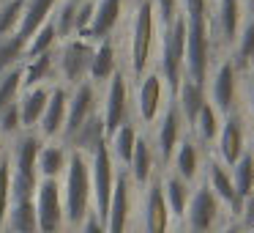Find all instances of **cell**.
I'll return each mask as SVG.
<instances>
[{
  "label": "cell",
  "instance_id": "6da1fadb",
  "mask_svg": "<svg viewBox=\"0 0 254 233\" xmlns=\"http://www.w3.org/2000/svg\"><path fill=\"white\" fill-rule=\"evenodd\" d=\"M159 44V17L153 0H134L128 22V69L131 80H142L150 72V58Z\"/></svg>",
  "mask_w": 254,
  "mask_h": 233
},
{
  "label": "cell",
  "instance_id": "7a4b0ae2",
  "mask_svg": "<svg viewBox=\"0 0 254 233\" xmlns=\"http://www.w3.org/2000/svg\"><path fill=\"white\" fill-rule=\"evenodd\" d=\"M66 195V217L71 225H82L85 217L90 214V200H93V187H90V156L82 151H68L66 162V187L61 189Z\"/></svg>",
  "mask_w": 254,
  "mask_h": 233
},
{
  "label": "cell",
  "instance_id": "3957f363",
  "mask_svg": "<svg viewBox=\"0 0 254 233\" xmlns=\"http://www.w3.org/2000/svg\"><path fill=\"white\" fill-rule=\"evenodd\" d=\"M161 58H159V74L164 85L170 88L172 99H175L178 88L183 83V61H186V17L178 11L167 28H161Z\"/></svg>",
  "mask_w": 254,
  "mask_h": 233
},
{
  "label": "cell",
  "instance_id": "277c9868",
  "mask_svg": "<svg viewBox=\"0 0 254 233\" xmlns=\"http://www.w3.org/2000/svg\"><path fill=\"white\" fill-rule=\"evenodd\" d=\"M115 156L110 151V143H99L96 151L90 154V187H93V203H96V217L101 222H107L110 214V200H112V189H115Z\"/></svg>",
  "mask_w": 254,
  "mask_h": 233
},
{
  "label": "cell",
  "instance_id": "5b68a950",
  "mask_svg": "<svg viewBox=\"0 0 254 233\" xmlns=\"http://www.w3.org/2000/svg\"><path fill=\"white\" fill-rule=\"evenodd\" d=\"M241 25H243L241 0H216V3H210L208 30H210L213 47L232 50L235 41H238V33H241Z\"/></svg>",
  "mask_w": 254,
  "mask_h": 233
},
{
  "label": "cell",
  "instance_id": "8992f818",
  "mask_svg": "<svg viewBox=\"0 0 254 233\" xmlns=\"http://www.w3.org/2000/svg\"><path fill=\"white\" fill-rule=\"evenodd\" d=\"M93 41L88 39H68L55 52V66L63 77V85H79L88 80L90 61H93Z\"/></svg>",
  "mask_w": 254,
  "mask_h": 233
},
{
  "label": "cell",
  "instance_id": "52a82bcc",
  "mask_svg": "<svg viewBox=\"0 0 254 233\" xmlns=\"http://www.w3.org/2000/svg\"><path fill=\"white\" fill-rule=\"evenodd\" d=\"M235 99H238V69L232 63V58H224L208 77V102L221 118H227L235 113Z\"/></svg>",
  "mask_w": 254,
  "mask_h": 233
},
{
  "label": "cell",
  "instance_id": "ba28073f",
  "mask_svg": "<svg viewBox=\"0 0 254 233\" xmlns=\"http://www.w3.org/2000/svg\"><path fill=\"white\" fill-rule=\"evenodd\" d=\"M183 217H186V225L191 233H213L221 222V200L202 181L189 198V209Z\"/></svg>",
  "mask_w": 254,
  "mask_h": 233
},
{
  "label": "cell",
  "instance_id": "9c48e42d",
  "mask_svg": "<svg viewBox=\"0 0 254 233\" xmlns=\"http://www.w3.org/2000/svg\"><path fill=\"white\" fill-rule=\"evenodd\" d=\"M101 121H104L107 143H110L112 134H115L123 123H128V80H126V74H123V72H115V74H112V80L107 83Z\"/></svg>",
  "mask_w": 254,
  "mask_h": 233
},
{
  "label": "cell",
  "instance_id": "30bf717a",
  "mask_svg": "<svg viewBox=\"0 0 254 233\" xmlns=\"http://www.w3.org/2000/svg\"><path fill=\"white\" fill-rule=\"evenodd\" d=\"M36 217H39V233H61L63 192L55 178H39V187H36Z\"/></svg>",
  "mask_w": 254,
  "mask_h": 233
},
{
  "label": "cell",
  "instance_id": "8fae6325",
  "mask_svg": "<svg viewBox=\"0 0 254 233\" xmlns=\"http://www.w3.org/2000/svg\"><path fill=\"white\" fill-rule=\"evenodd\" d=\"M183 118H181V110H178L175 99H172V105H167L164 116H161V123H159V132H156V145L153 151L159 154V162L161 165H170L172 156H175L178 145H181L183 140Z\"/></svg>",
  "mask_w": 254,
  "mask_h": 233
},
{
  "label": "cell",
  "instance_id": "7c38bea8",
  "mask_svg": "<svg viewBox=\"0 0 254 233\" xmlns=\"http://www.w3.org/2000/svg\"><path fill=\"white\" fill-rule=\"evenodd\" d=\"M219 156L224 167H235V162L241 159L249 151L246 145V123H243L241 116H227L221 118V132H219Z\"/></svg>",
  "mask_w": 254,
  "mask_h": 233
},
{
  "label": "cell",
  "instance_id": "4fadbf2b",
  "mask_svg": "<svg viewBox=\"0 0 254 233\" xmlns=\"http://www.w3.org/2000/svg\"><path fill=\"white\" fill-rule=\"evenodd\" d=\"M96 116V85L90 80L74 85V94L68 96V113H66V126H63V137H71L88 118Z\"/></svg>",
  "mask_w": 254,
  "mask_h": 233
},
{
  "label": "cell",
  "instance_id": "5bb4252c",
  "mask_svg": "<svg viewBox=\"0 0 254 233\" xmlns=\"http://www.w3.org/2000/svg\"><path fill=\"white\" fill-rule=\"evenodd\" d=\"M66 113H68V88L63 83H58L55 88H50V102H47V110L39 121V137L52 140L58 134H63Z\"/></svg>",
  "mask_w": 254,
  "mask_h": 233
},
{
  "label": "cell",
  "instance_id": "9a60e30c",
  "mask_svg": "<svg viewBox=\"0 0 254 233\" xmlns=\"http://www.w3.org/2000/svg\"><path fill=\"white\" fill-rule=\"evenodd\" d=\"M123 3L126 0H93V22H90V41L93 44L112 39L115 28L123 19Z\"/></svg>",
  "mask_w": 254,
  "mask_h": 233
},
{
  "label": "cell",
  "instance_id": "2e32d148",
  "mask_svg": "<svg viewBox=\"0 0 254 233\" xmlns=\"http://www.w3.org/2000/svg\"><path fill=\"white\" fill-rule=\"evenodd\" d=\"M161 102H164V80L159 72H148L139 80L137 88V110L145 123H153L161 113Z\"/></svg>",
  "mask_w": 254,
  "mask_h": 233
},
{
  "label": "cell",
  "instance_id": "e0dca14e",
  "mask_svg": "<svg viewBox=\"0 0 254 233\" xmlns=\"http://www.w3.org/2000/svg\"><path fill=\"white\" fill-rule=\"evenodd\" d=\"M128 173H118L115 178V189H112V200H110V214H107V233H126V225H128Z\"/></svg>",
  "mask_w": 254,
  "mask_h": 233
},
{
  "label": "cell",
  "instance_id": "ac0fdd59",
  "mask_svg": "<svg viewBox=\"0 0 254 233\" xmlns=\"http://www.w3.org/2000/svg\"><path fill=\"white\" fill-rule=\"evenodd\" d=\"M175 99H178L175 105H178V110H181L183 123H186V126H194L199 110H202L205 102H208V91H205V85H199V83H194V80L183 77V83H181V88H178Z\"/></svg>",
  "mask_w": 254,
  "mask_h": 233
},
{
  "label": "cell",
  "instance_id": "d6986e66",
  "mask_svg": "<svg viewBox=\"0 0 254 233\" xmlns=\"http://www.w3.org/2000/svg\"><path fill=\"white\" fill-rule=\"evenodd\" d=\"M170 209H167L161 184L148 187V200H145V233H167L170 231Z\"/></svg>",
  "mask_w": 254,
  "mask_h": 233
},
{
  "label": "cell",
  "instance_id": "ffe728a7",
  "mask_svg": "<svg viewBox=\"0 0 254 233\" xmlns=\"http://www.w3.org/2000/svg\"><path fill=\"white\" fill-rule=\"evenodd\" d=\"M205 184L210 187V192L216 195V198L221 200V203H227L230 209L241 211V200H238V192H235V184H232V173L227 170L224 165H219L216 159L208 162V178H205Z\"/></svg>",
  "mask_w": 254,
  "mask_h": 233
},
{
  "label": "cell",
  "instance_id": "44dd1931",
  "mask_svg": "<svg viewBox=\"0 0 254 233\" xmlns=\"http://www.w3.org/2000/svg\"><path fill=\"white\" fill-rule=\"evenodd\" d=\"M47 102H50V88L47 85H36V88H25L19 105V121H22V129H36L47 110Z\"/></svg>",
  "mask_w": 254,
  "mask_h": 233
},
{
  "label": "cell",
  "instance_id": "7402d4cb",
  "mask_svg": "<svg viewBox=\"0 0 254 233\" xmlns=\"http://www.w3.org/2000/svg\"><path fill=\"white\" fill-rule=\"evenodd\" d=\"M58 3L61 0H25V8H22V22H19V30L17 33L22 36L25 41L47 22V19L55 14Z\"/></svg>",
  "mask_w": 254,
  "mask_h": 233
},
{
  "label": "cell",
  "instance_id": "603a6c76",
  "mask_svg": "<svg viewBox=\"0 0 254 233\" xmlns=\"http://www.w3.org/2000/svg\"><path fill=\"white\" fill-rule=\"evenodd\" d=\"M118 72V58H115V44L112 39H104L93 47V61H90V83L101 85V83H110L112 74Z\"/></svg>",
  "mask_w": 254,
  "mask_h": 233
},
{
  "label": "cell",
  "instance_id": "cb8c5ba5",
  "mask_svg": "<svg viewBox=\"0 0 254 233\" xmlns=\"http://www.w3.org/2000/svg\"><path fill=\"white\" fill-rule=\"evenodd\" d=\"M107 134H104V121H101V116L96 113L93 118H88V121L82 123V126L77 129V132L68 137V143H71L74 151H82L85 156H90L96 151V145L104 143Z\"/></svg>",
  "mask_w": 254,
  "mask_h": 233
},
{
  "label": "cell",
  "instance_id": "d4e9b609",
  "mask_svg": "<svg viewBox=\"0 0 254 233\" xmlns=\"http://www.w3.org/2000/svg\"><path fill=\"white\" fill-rule=\"evenodd\" d=\"M172 162H175V176L183 178L186 184L197 181L199 176V167H202V159H199V148L194 140H181V145H178L175 156H172Z\"/></svg>",
  "mask_w": 254,
  "mask_h": 233
},
{
  "label": "cell",
  "instance_id": "484cf974",
  "mask_svg": "<svg viewBox=\"0 0 254 233\" xmlns=\"http://www.w3.org/2000/svg\"><path fill=\"white\" fill-rule=\"evenodd\" d=\"M128 170H131V178L134 184L145 187V184L153 178V170H156V154L150 148L148 137H137V145H134V154H131V162H128Z\"/></svg>",
  "mask_w": 254,
  "mask_h": 233
},
{
  "label": "cell",
  "instance_id": "4316f807",
  "mask_svg": "<svg viewBox=\"0 0 254 233\" xmlns=\"http://www.w3.org/2000/svg\"><path fill=\"white\" fill-rule=\"evenodd\" d=\"M230 58L238 72H252L254 69V17H243L241 33H238Z\"/></svg>",
  "mask_w": 254,
  "mask_h": 233
},
{
  "label": "cell",
  "instance_id": "83f0119b",
  "mask_svg": "<svg viewBox=\"0 0 254 233\" xmlns=\"http://www.w3.org/2000/svg\"><path fill=\"white\" fill-rule=\"evenodd\" d=\"M6 225L11 233H39V217H36V198L33 200H11Z\"/></svg>",
  "mask_w": 254,
  "mask_h": 233
},
{
  "label": "cell",
  "instance_id": "f1b7e54d",
  "mask_svg": "<svg viewBox=\"0 0 254 233\" xmlns=\"http://www.w3.org/2000/svg\"><path fill=\"white\" fill-rule=\"evenodd\" d=\"M55 72V52H47L39 58H28L22 61V88H36L44 85Z\"/></svg>",
  "mask_w": 254,
  "mask_h": 233
},
{
  "label": "cell",
  "instance_id": "f546056e",
  "mask_svg": "<svg viewBox=\"0 0 254 233\" xmlns=\"http://www.w3.org/2000/svg\"><path fill=\"white\" fill-rule=\"evenodd\" d=\"M232 184H235L238 200H246L249 195H254V151H246L232 167Z\"/></svg>",
  "mask_w": 254,
  "mask_h": 233
},
{
  "label": "cell",
  "instance_id": "4dcf8cb0",
  "mask_svg": "<svg viewBox=\"0 0 254 233\" xmlns=\"http://www.w3.org/2000/svg\"><path fill=\"white\" fill-rule=\"evenodd\" d=\"M58 30H55V22L52 17L36 30L33 36L28 39V47H25V61L28 58H39V55H47V52H55V44H58Z\"/></svg>",
  "mask_w": 254,
  "mask_h": 233
},
{
  "label": "cell",
  "instance_id": "1f68e13d",
  "mask_svg": "<svg viewBox=\"0 0 254 233\" xmlns=\"http://www.w3.org/2000/svg\"><path fill=\"white\" fill-rule=\"evenodd\" d=\"M66 162H68V154L63 151V145L47 143L39 151V165H36V170H39L41 178H58V173L66 167Z\"/></svg>",
  "mask_w": 254,
  "mask_h": 233
},
{
  "label": "cell",
  "instance_id": "d6a6232c",
  "mask_svg": "<svg viewBox=\"0 0 254 233\" xmlns=\"http://www.w3.org/2000/svg\"><path fill=\"white\" fill-rule=\"evenodd\" d=\"M161 192H164V200H167V209L170 214L175 217H183L189 209V184L178 176H170L164 184H161Z\"/></svg>",
  "mask_w": 254,
  "mask_h": 233
},
{
  "label": "cell",
  "instance_id": "836d02e7",
  "mask_svg": "<svg viewBox=\"0 0 254 233\" xmlns=\"http://www.w3.org/2000/svg\"><path fill=\"white\" fill-rule=\"evenodd\" d=\"M194 134H197L202 143H216L219 140V132H221V116L213 110L210 102H205V107L199 110L197 121H194Z\"/></svg>",
  "mask_w": 254,
  "mask_h": 233
},
{
  "label": "cell",
  "instance_id": "e575fe53",
  "mask_svg": "<svg viewBox=\"0 0 254 233\" xmlns=\"http://www.w3.org/2000/svg\"><path fill=\"white\" fill-rule=\"evenodd\" d=\"M137 137H139V134H137V126H134L131 121L123 123V126L118 129L115 134H112L110 151L123 162V165H128V162H131V154H134V145H137Z\"/></svg>",
  "mask_w": 254,
  "mask_h": 233
},
{
  "label": "cell",
  "instance_id": "d590c367",
  "mask_svg": "<svg viewBox=\"0 0 254 233\" xmlns=\"http://www.w3.org/2000/svg\"><path fill=\"white\" fill-rule=\"evenodd\" d=\"M77 0H61L52 14V22H55V30H58V39L61 41H68L74 39V22H77Z\"/></svg>",
  "mask_w": 254,
  "mask_h": 233
},
{
  "label": "cell",
  "instance_id": "8d00e7d4",
  "mask_svg": "<svg viewBox=\"0 0 254 233\" xmlns=\"http://www.w3.org/2000/svg\"><path fill=\"white\" fill-rule=\"evenodd\" d=\"M25 47H28V41L19 33L8 36V39H0V74L25 61Z\"/></svg>",
  "mask_w": 254,
  "mask_h": 233
},
{
  "label": "cell",
  "instance_id": "74e56055",
  "mask_svg": "<svg viewBox=\"0 0 254 233\" xmlns=\"http://www.w3.org/2000/svg\"><path fill=\"white\" fill-rule=\"evenodd\" d=\"M25 0H0V39H8L19 30Z\"/></svg>",
  "mask_w": 254,
  "mask_h": 233
},
{
  "label": "cell",
  "instance_id": "f35d334b",
  "mask_svg": "<svg viewBox=\"0 0 254 233\" xmlns=\"http://www.w3.org/2000/svg\"><path fill=\"white\" fill-rule=\"evenodd\" d=\"M19 91H22V63L0 74V110L19 102Z\"/></svg>",
  "mask_w": 254,
  "mask_h": 233
},
{
  "label": "cell",
  "instance_id": "ab89813d",
  "mask_svg": "<svg viewBox=\"0 0 254 233\" xmlns=\"http://www.w3.org/2000/svg\"><path fill=\"white\" fill-rule=\"evenodd\" d=\"M8 209H11V159H0V225H6Z\"/></svg>",
  "mask_w": 254,
  "mask_h": 233
},
{
  "label": "cell",
  "instance_id": "60d3db41",
  "mask_svg": "<svg viewBox=\"0 0 254 233\" xmlns=\"http://www.w3.org/2000/svg\"><path fill=\"white\" fill-rule=\"evenodd\" d=\"M22 129V121H19V105H8L6 110H0V134H17Z\"/></svg>",
  "mask_w": 254,
  "mask_h": 233
},
{
  "label": "cell",
  "instance_id": "b9f144b4",
  "mask_svg": "<svg viewBox=\"0 0 254 233\" xmlns=\"http://www.w3.org/2000/svg\"><path fill=\"white\" fill-rule=\"evenodd\" d=\"M156 17H159V28H167L181 11V0H153Z\"/></svg>",
  "mask_w": 254,
  "mask_h": 233
},
{
  "label": "cell",
  "instance_id": "7bdbcfd3",
  "mask_svg": "<svg viewBox=\"0 0 254 233\" xmlns=\"http://www.w3.org/2000/svg\"><path fill=\"white\" fill-rule=\"evenodd\" d=\"M241 211H243V220H246V225L254 228V195H249V198L243 200Z\"/></svg>",
  "mask_w": 254,
  "mask_h": 233
},
{
  "label": "cell",
  "instance_id": "ee69618b",
  "mask_svg": "<svg viewBox=\"0 0 254 233\" xmlns=\"http://www.w3.org/2000/svg\"><path fill=\"white\" fill-rule=\"evenodd\" d=\"M249 113L254 116V69H252V83H249Z\"/></svg>",
  "mask_w": 254,
  "mask_h": 233
},
{
  "label": "cell",
  "instance_id": "f6af8a7d",
  "mask_svg": "<svg viewBox=\"0 0 254 233\" xmlns=\"http://www.w3.org/2000/svg\"><path fill=\"white\" fill-rule=\"evenodd\" d=\"M243 6V17H254V0H241Z\"/></svg>",
  "mask_w": 254,
  "mask_h": 233
},
{
  "label": "cell",
  "instance_id": "bcb514c9",
  "mask_svg": "<svg viewBox=\"0 0 254 233\" xmlns=\"http://www.w3.org/2000/svg\"><path fill=\"white\" fill-rule=\"evenodd\" d=\"M224 233H241V231H238V228H227Z\"/></svg>",
  "mask_w": 254,
  "mask_h": 233
},
{
  "label": "cell",
  "instance_id": "7dc6e473",
  "mask_svg": "<svg viewBox=\"0 0 254 233\" xmlns=\"http://www.w3.org/2000/svg\"><path fill=\"white\" fill-rule=\"evenodd\" d=\"M77 3H85V0H77Z\"/></svg>",
  "mask_w": 254,
  "mask_h": 233
},
{
  "label": "cell",
  "instance_id": "c3c4849f",
  "mask_svg": "<svg viewBox=\"0 0 254 233\" xmlns=\"http://www.w3.org/2000/svg\"><path fill=\"white\" fill-rule=\"evenodd\" d=\"M210 3H216V0H210Z\"/></svg>",
  "mask_w": 254,
  "mask_h": 233
},
{
  "label": "cell",
  "instance_id": "681fc988",
  "mask_svg": "<svg viewBox=\"0 0 254 233\" xmlns=\"http://www.w3.org/2000/svg\"><path fill=\"white\" fill-rule=\"evenodd\" d=\"M181 233H183V231H181Z\"/></svg>",
  "mask_w": 254,
  "mask_h": 233
}]
</instances>
